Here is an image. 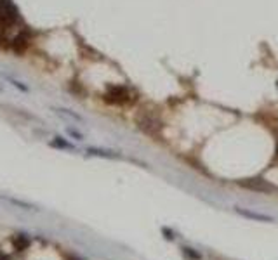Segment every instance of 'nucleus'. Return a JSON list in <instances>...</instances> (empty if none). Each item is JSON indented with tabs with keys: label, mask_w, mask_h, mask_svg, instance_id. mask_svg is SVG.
Instances as JSON below:
<instances>
[{
	"label": "nucleus",
	"mask_w": 278,
	"mask_h": 260,
	"mask_svg": "<svg viewBox=\"0 0 278 260\" xmlns=\"http://www.w3.org/2000/svg\"><path fill=\"white\" fill-rule=\"evenodd\" d=\"M19 18V11L13 0H0V23L2 25H14Z\"/></svg>",
	"instance_id": "obj_1"
},
{
	"label": "nucleus",
	"mask_w": 278,
	"mask_h": 260,
	"mask_svg": "<svg viewBox=\"0 0 278 260\" xmlns=\"http://www.w3.org/2000/svg\"><path fill=\"white\" fill-rule=\"evenodd\" d=\"M105 99L111 104H127L130 102V94L125 87H111V89L106 92Z\"/></svg>",
	"instance_id": "obj_2"
},
{
	"label": "nucleus",
	"mask_w": 278,
	"mask_h": 260,
	"mask_svg": "<svg viewBox=\"0 0 278 260\" xmlns=\"http://www.w3.org/2000/svg\"><path fill=\"white\" fill-rule=\"evenodd\" d=\"M16 245H18V248L19 250H23V248H25L26 245H28V239H25V238H19V239H16Z\"/></svg>",
	"instance_id": "obj_3"
},
{
	"label": "nucleus",
	"mask_w": 278,
	"mask_h": 260,
	"mask_svg": "<svg viewBox=\"0 0 278 260\" xmlns=\"http://www.w3.org/2000/svg\"><path fill=\"white\" fill-rule=\"evenodd\" d=\"M0 260H6V257H4V255H0Z\"/></svg>",
	"instance_id": "obj_4"
}]
</instances>
